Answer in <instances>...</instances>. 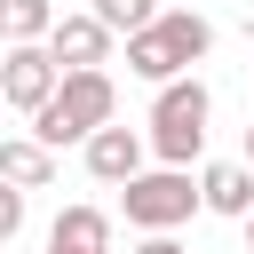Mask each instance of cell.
<instances>
[{
	"label": "cell",
	"instance_id": "6",
	"mask_svg": "<svg viewBox=\"0 0 254 254\" xmlns=\"http://www.w3.org/2000/svg\"><path fill=\"white\" fill-rule=\"evenodd\" d=\"M111 24L87 8V16H56V32H48V56L64 64V71H103V56H111Z\"/></svg>",
	"mask_w": 254,
	"mask_h": 254
},
{
	"label": "cell",
	"instance_id": "17",
	"mask_svg": "<svg viewBox=\"0 0 254 254\" xmlns=\"http://www.w3.org/2000/svg\"><path fill=\"white\" fill-rule=\"evenodd\" d=\"M0 111H8V95H0Z\"/></svg>",
	"mask_w": 254,
	"mask_h": 254
},
{
	"label": "cell",
	"instance_id": "11",
	"mask_svg": "<svg viewBox=\"0 0 254 254\" xmlns=\"http://www.w3.org/2000/svg\"><path fill=\"white\" fill-rule=\"evenodd\" d=\"M56 32V0H0V40H48Z\"/></svg>",
	"mask_w": 254,
	"mask_h": 254
},
{
	"label": "cell",
	"instance_id": "4",
	"mask_svg": "<svg viewBox=\"0 0 254 254\" xmlns=\"http://www.w3.org/2000/svg\"><path fill=\"white\" fill-rule=\"evenodd\" d=\"M119 206H127L135 230H175V222H190V206H206V198H198L190 167H143L135 183H119Z\"/></svg>",
	"mask_w": 254,
	"mask_h": 254
},
{
	"label": "cell",
	"instance_id": "12",
	"mask_svg": "<svg viewBox=\"0 0 254 254\" xmlns=\"http://www.w3.org/2000/svg\"><path fill=\"white\" fill-rule=\"evenodd\" d=\"M95 16H103V24L119 32V40H127V32H143V24H159L167 8H159V0H95Z\"/></svg>",
	"mask_w": 254,
	"mask_h": 254
},
{
	"label": "cell",
	"instance_id": "5",
	"mask_svg": "<svg viewBox=\"0 0 254 254\" xmlns=\"http://www.w3.org/2000/svg\"><path fill=\"white\" fill-rule=\"evenodd\" d=\"M56 87H64V64L48 56V40H16V48L0 56V95H8V111H40Z\"/></svg>",
	"mask_w": 254,
	"mask_h": 254
},
{
	"label": "cell",
	"instance_id": "18",
	"mask_svg": "<svg viewBox=\"0 0 254 254\" xmlns=\"http://www.w3.org/2000/svg\"><path fill=\"white\" fill-rule=\"evenodd\" d=\"M48 254H56V246H48Z\"/></svg>",
	"mask_w": 254,
	"mask_h": 254
},
{
	"label": "cell",
	"instance_id": "7",
	"mask_svg": "<svg viewBox=\"0 0 254 254\" xmlns=\"http://www.w3.org/2000/svg\"><path fill=\"white\" fill-rule=\"evenodd\" d=\"M79 151H87V175L95 183H135L143 175V135L135 127H95Z\"/></svg>",
	"mask_w": 254,
	"mask_h": 254
},
{
	"label": "cell",
	"instance_id": "2",
	"mask_svg": "<svg viewBox=\"0 0 254 254\" xmlns=\"http://www.w3.org/2000/svg\"><path fill=\"white\" fill-rule=\"evenodd\" d=\"M111 111H119L111 71H64V87L32 111V135H40L48 151H64V143H87L95 127H111Z\"/></svg>",
	"mask_w": 254,
	"mask_h": 254
},
{
	"label": "cell",
	"instance_id": "1",
	"mask_svg": "<svg viewBox=\"0 0 254 254\" xmlns=\"http://www.w3.org/2000/svg\"><path fill=\"white\" fill-rule=\"evenodd\" d=\"M206 48H214V24H206V16H190V8H167L159 24L127 32V71H135V79H151V87H167V79H183Z\"/></svg>",
	"mask_w": 254,
	"mask_h": 254
},
{
	"label": "cell",
	"instance_id": "3",
	"mask_svg": "<svg viewBox=\"0 0 254 254\" xmlns=\"http://www.w3.org/2000/svg\"><path fill=\"white\" fill-rule=\"evenodd\" d=\"M206 119H214L206 79H167L159 103H151V151H159V167H190L206 151Z\"/></svg>",
	"mask_w": 254,
	"mask_h": 254
},
{
	"label": "cell",
	"instance_id": "16",
	"mask_svg": "<svg viewBox=\"0 0 254 254\" xmlns=\"http://www.w3.org/2000/svg\"><path fill=\"white\" fill-rule=\"evenodd\" d=\"M246 254H254V214H246Z\"/></svg>",
	"mask_w": 254,
	"mask_h": 254
},
{
	"label": "cell",
	"instance_id": "9",
	"mask_svg": "<svg viewBox=\"0 0 254 254\" xmlns=\"http://www.w3.org/2000/svg\"><path fill=\"white\" fill-rule=\"evenodd\" d=\"M48 175H56V151H48L40 135H0V183H16V190H48Z\"/></svg>",
	"mask_w": 254,
	"mask_h": 254
},
{
	"label": "cell",
	"instance_id": "10",
	"mask_svg": "<svg viewBox=\"0 0 254 254\" xmlns=\"http://www.w3.org/2000/svg\"><path fill=\"white\" fill-rule=\"evenodd\" d=\"M48 246H56V254H103V246H111V214H103V206H64L56 230H48Z\"/></svg>",
	"mask_w": 254,
	"mask_h": 254
},
{
	"label": "cell",
	"instance_id": "8",
	"mask_svg": "<svg viewBox=\"0 0 254 254\" xmlns=\"http://www.w3.org/2000/svg\"><path fill=\"white\" fill-rule=\"evenodd\" d=\"M198 198H206L214 214H238V222H246V214H254V167H246V159L206 167V175H198Z\"/></svg>",
	"mask_w": 254,
	"mask_h": 254
},
{
	"label": "cell",
	"instance_id": "13",
	"mask_svg": "<svg viewBox=\"0 0 254 254\" xmlns=\"http://www.w3.org/2000/svg\"><path fill=\"white\" fill-rule=\"evenodd\" d=\"M16 230H24V190H16V183H0V246H8Z\"/></svg>",
	"mask_w": 254,
	"mask_h": 254
},
{
	"label": "cell",
	"instance_id": "14",
	"mask_svg": "<svg viewBox=\"0 0 254 254\" xmlns=\"http://www.w3.org/2000/svg\"><path fill=\"white\" fill-rule=\"evenodd\" d=\"M135 254H183V246H175V238H167V230H151V238H143V246H135Z\"/></svg>",
	"mask_w": 254,
	"mask_h": 254
},
{
	"label": "cell",
	"instance_id": "15",
	"mask_svg": "<svg viewBox=\"0 0 254 254\" xmlns=\"http://www.w3.org/2000/svg\"><path fill=\"white\" fill-rule=\"evenodd\" d=\"M246 167H254V127H246Z\"/></svg>",
	"mask_w": 254,
	"mask_h": 254
}]
</instances>
